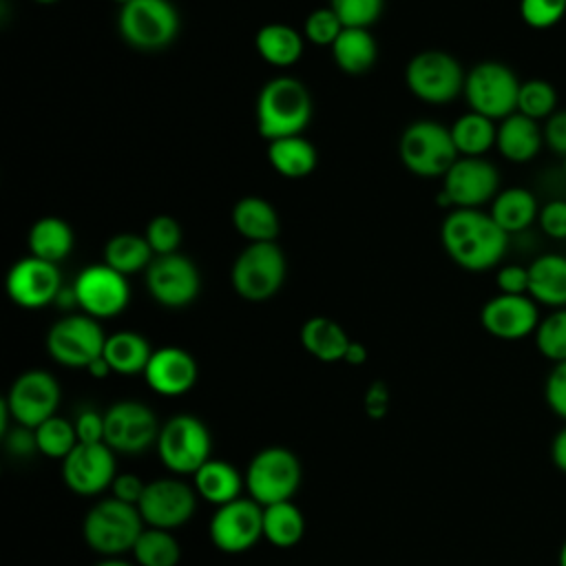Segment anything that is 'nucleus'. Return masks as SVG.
I'll return each instance as SVG.
<instances>
[{
	"label": "nucleus",
	"mask_w": 566,
	"mask_h": 566,
	"mask_svg": "<svg viewBox=\"0 0 566 566\" xmlns=\"http://www.w3.org/2000/svg\"><path fill=\"white\" fill-rule=\"evenodd\" d=\"M389 402H391V396H389V387L382 382V380H374L367 391H365V398H363V407H365V413L371 418V420H380L389 413Z\"/></svg>",
	"instance_id": "obj_50"
},
{
	"label": "nucleus",
	"mask_w": 566,
	"mask_h": 566,
	"mask_svg": "<svg viewBox=\"0 0 566 566\" xmlns=\"http://www.w3.org/2000/svg\"><path fill=\"white\" fill-rule=\"evenodd\" d=\"M562 170H564V175H566V157H562Z\"/></svg>",
	"instance_id": "obj_58"
},
{
	"label": "nucleus",
	"mask_w": 566,
	"mask_h": 566,
	"mask_svg": "<svg viewBox=\"0 0 566 566\" xmlns=\"http://www.w3.org/2000/svg\"><path fill=\"white\" fill-rule=\"evenodd\" d=\"M285 254L274 241L248 243L232 263L234 292L252 303L272 298L285 281Z\"/></svg>",
	"instance_id": "obj_8"
},
{
	"label": "nucleus",
	"mask_w": 566,
	"mask_h": 566,
	"mask_svg": "<svg viewBox=\"0 0 566 566\" xmlns=\"http://www.w3.org/2000/svg\"><path fill=\"white\" fill-rule=\"evenodd\" d=\"M312 117V97L307 86L292 77L279 75L263 84L256 97V128L265 139L301 135Z\"/></svg>",
	"instance_id": "obj_2"
},
{
	"label": "nucleus",
	"mask_w": 566,
	"mask_h": 566,
	"mask_svg": "<svg viewBox=\"0 0 566 566\" xmlns=\"http://www.w3.org/2000/svg\"><path fill=\"white\" fill-rule=\"evenodd\" d=\"M77 307L93 318H113L122 314L130 301V287L124 274L106 263L84 268L73 281Z\"/></svg>",
	"instance_id": "obj_17"
},
{
	"label": "nucleus",
	"mask_w": 566,
	"mask_h": 566,
	"mask_svg": "<svg viewBox=\"0 0 566 566\" xmlns=\"http://www.w3.org/2000/svg\"><path fill=\"white\" fill-rule=\"evenodd\" d=\"M113 2H119V4H126V2H130V0H113Z\"/></svg>",
	"instance_id": "obj_60"
},
{
	"label": "nucleus",
	"mask_w": 566,
	"mask_h": 566,
	"mask_svg": "<svg viewBox=\"0 0 566 566\" xmlns=\"http://www.w3.org/2000/svg\"><path fill=\"white\" fill-rule=\"evenodd\" d=\"M520 15L531 29H551L566 15V0H520Z\"/></svg>",
	"instance_id": "obj_44"
},
{
	"label": "nucleus",
	"mask_w": 566,
	"mask_h": 566,
	"mask_svg": "<svg viewBox=\"0 0 566 566\" xmlns=\"http://www.w3.org/2000/svg\"><path fill=\"white\" fill-rule=\"evenodd\" d=\"M130 553L137 566H177L181 559V544L170 531L146 526Z\"/></svg>",
	"instance_id": "obj_37"
},
{
	"label": "nucleus",
	"mask_w": 566,
	"mask_h": 566,
	"mask_svg": "<svg viewBox=\"0 0 566 566\" xmlns=\"http://www.w3.org/2000/svg\"><path fill=\"white\" fill-rule=\"evenodd\" d=\"M117 475L115 451L106 442L82 444L77 442L73 451L62 460V480L66 489L77 495H99L111 489Z\"/></svg>",
	"instance_id": "obj_19"
},
{
	"label": "nucleus",
	"mask_w": 566,
	"mask_h": 566,
	"mask_svg": "<svg viewBox=\"0 0 566 566\" xmlns=\"http://www.w3.org/2000/svg\"><path fill=\"white\" fill-rule=\"evenodd\" d=\"M542 133H544V146L551 153L566 157V108H557L548 119H544Z\"/></svg>",
	"instance_id": "obj_49"
},
{
	"label": "nucleus",
	"mask_w": 566,
	"mask_h": 566,
	"mask_svg": "<svg viewBox=\"0 0 566 566\" xmlns=\"http://www.w3.org/2000/svg\"><path fill=\"white\" fill-rule=\"evenodd\" d=\"M234 230L248 239V243L259 241H274L279 237V214L272 208V203L263 197H241L230 212Z\"/></svg>",
	"instance_id": "obj_25"
},
{
	"label": "nucleus",
	"mask_w": 566,
	"mask_h": 566,
	"mask_svg": "<svg viewBox=\"0 0 566 566\" xmlns=\"http://www.w3.org/2000/svg\"><path fill=\"white\" fill-rule=\"evenodd\" d=\"M60 292L62 274L57 263L38 259L33 254L13 263L7 274V294L20 307H44L49 303H55Z\"/></svg>",
	"instance_id": "obj_20"
},
{
	"label": "nucleus",
	"mask_w": 566,
	"mask_h": 566,
	"mask_svg": "<svg viewBox=\"0 0 566 566\" xmlns=\"http://www.w3.org/2000/svg\"><path fill=\"white\" fill-rule=\"evenodd\" d=\"M489 214L506 234H515L528 230L537 221L539 203L531 190L522 186H511L495 195Z\"/></svg>",
	"instance_id": "obj_26"
},
{
	"label": "nucleus",
	"mask_w": 566,
	"mask_h": 566,
	"mask_svg": "<svg viewBox=\"0 0 566 566\" xmlns=\"http://www.w3.org/2000/svg\"><path fill=\"white\" fill-rule=\"evenodd\" d=\"M192 486L201 500H206L214 506H223V504L241 497L245 480L230 462L210 458L203 467H199L195 471Z\"/></svg>",
	"instance_id": "obj_27"
},
{
	"label": "nucleus",
	"mask_w": 566,
	"mask_h": 566,
	"mask_svg": "<svg viewBox=\"0 0 566 566\" xmlns=\"http://www.w3.org/2000/svg\"><path fill=\"white\" fill-rule=\"evenodd\" d=\"M73 427H75L77 442H82V444L104 442V413H99L95 409H82L75 416Z\"/></svg>",
	"instance_id": "obj_47"
},
{
	"label": "nucleus",
	"mask_w": 566,
	"mask_h": 566,
	"mask_svg": "<svg viewBox=\"0 0 566 566\" xmlns=\"http://www.w3.org/2000/svg\"><path fill=\"white\" fill-rule=\"evenodd\" d=\"M208 535L221 553L239 555L250 551L263 537V506L252 497H237L217 506Z\"/></svg>",
	"instance_id": "obj_15"
},
{
	"label": "nucleus",
	"mask_w": 566,
	"mask_h": 566,
	"mask_svg": "<svg viewBox=\"0 0 566 566\" xmlns=\"http://www.w3.org/2000/svg\"><path fill=\"white\" fill-rule=\"evenodd\" d=\"M243 480L248 495L261 506H270L296 495L303 480V467L294 451L274 444L252 455Z\"/></svg>",
	"instance_id": "obj_4"
},
{
	"label": "nucleus",
	"mask_w": 566,
	"mask_h": 566,
	"mask_svg": "<svg viewBox=\"0 0 566 566\" xmlns=\"http://www.w3.org/2000/svg\"><path fill=\"white\" fill-rule=\"evenodd\" d=\"M440 241L451 261L469 272L495 268L509 248V234L482 208H453L442 221Z\"/></svg>",
	"instance_id": "obj_1"
},
{
	"label": "nucleus",
	"mask_w": 566,
	"mask_h": 566,
	"mask_svg": "<svg viewBox=\"0 0 566 566\" xmlns=\"http://www.w3.org/2000/svg\"><path fill=\"white\" fill-rule=\"evenodd\" d=\"M329 49L336 66L349 75L367 73L378 57L376 38L369 29L358 27H345Z\"/></svg>",
	"instance_id": "obj_28"
},
{
	"label": "nucleus",
	"mask_w": 566,
	"mask_h": 566,
	"mask_svg": "<svg viewBox=\"0 0 566 566\" xmlns=\"http://www.w3.org/2000/svg\"><path fill=\"white\" fill-rule=\"evenodd\" d=\"M551 460L559 471L566 473V427H562L551 442Z\"/></svg>",
	"instance_id": "obj_53"
},
{
	"label": "nucleus",
	"mask_w": 566,
	"mask_h": 566,
	"mask_svg": "<svg viewBox=\"0 0 566 566\" xmlns=\"http://www.w3.org/2000/svg\"><path fill=\"white\" fill-rule=\"evenodd\" d=\"M520 84L511 66L497 60H484L469 69L462 95L473 113L500 122L517 111Z\"/></svg>",
	"instance_id": "obj_6"
},
{
	"label": "nucleus",
	"mask_w": 566,
	"mask_h": 566,
	"mask_svg": "<svg viewBox=\"0 0 566 566\" xmlns=\"http://www.w3.org/2000/svg\"><path fill=\"white\" fill-rule=\"evenodd\" d=\"M144 528L146 524L139 509L113 495L95 502L82 520V537L86 546L104 557H119L122 553L133 551Z\"/></svg>",
	"instance_id": "obj_3"
},
{
	"label": "nucleus",
	"mask_w": 566,
	"mask_h": 566,
	"mask_svg": "<svg viewBox=\"0 0 566 566\" xmlns=\"http://www.w3.org/2000/svg\"><path fill=\"white\" fill-rule=\"evenodd\" d=\"M528 268V296L537 305L566 307V256L557 252L539 254Z\"/></svg>",
	"instance_id": "obj_24"
},
{
	"label": "nucleus",
	"mask_w": 566,
	"mask_h": 566,
	"mask_svg": "<svg viewBox=\"0 0 566 566\" xmlns=\"http://www.w3.org/2000/svg\"><path fill=\"white\" fill-rule=\"evenodd\" d=\"M301 345L307 354H312L321 363H336L345 358L349 347V336L345 329L327 318V316H312L301 325Z\"/></svg>",
	"instance_id": "obj_29"
},
{
	"label": "nucleus",
	"mask_w": 566,
	"mask_h": 566,
	"mask_svg": "<svg viewBox=\"0 0 566 566\" xmlns=\"http://www.w3.org/2000/svg\"><path fill=\"white\" fill-rule=\"evenodd\" d=\"M4 447L22 458V455H31L33 451H38V442H35V429H29V427H22V424H15L11 427L4 436Z\"/></svg>",
	"instance_id": "obj_52"
},
{
	"label": "nucleus",
	"mask_w": 566,
	"mask_h": 566,
	"mask_svg": "<svg viewBox=\"0 0 566 566\" xmlns=\"http://www.w3.org/2000/svg\"><path fill=\"white\" fill-rule=\"evenodd\" d=\"M102 356L111 365L113 374L135 376V374H144V369L153 356V349L142 334L122 329V332L106 336Z\"/></svg>",
	"instance_id": "obj_31"
},
{
	"label": "nucleus",
	"mask_w": 566,
	"mask_h": 566,
	"mask_svg": "<svg viewBox=\"0 0 566 566\" xmlns=\"http://www.w3.org/2000/svg\"><path fill=\"white\" fill-rule=\"evenodd\" d=\"M95 566H135V564H130V562H126V559H122V557H104V559L97 562Z\"/></svg>",
	"instance_id": "obj_56"
},
{
	"label": "nucleus",
	"mask_w": 566,
	"mask_h": 566,
	"mask_svg": "<svg viewBox=\"0 0 566 566\" xmlns=\"http://www.w3.org/2000/svg\"><path fill=\"white\" fill-rule=\"evenodd\" d=\"M254 46L268 64L285 69L296 64L298 57L303 55L305 38L290 24L270 22L256 31Z\"/></svg>",
	"instance_id": "obj_30"
},
{
	"label": "nucleus",
	"mask_w": 566,
	"mask_h": 566,
	"mask_svg": "<svg viewBox=\"0 0 566 566\" xmlns=\"http://www.w3.org/2000/svg\"><path fill=\"white\" fill-rule=\"evenodd\" d=\"M537 303L528 294H495L480 310L486 334L500 340H520L535 334L539 325Z\"/></svg>",
	"instance_id": "obj_21"
},
{
	"label": "nucleus",
	"mask_w": 566,
	"mask_h": 566,
	"mask_svg": "<svg viewBox=\"0 0 566 566\" xmlns=\"http://www.w3.org/2000/svg\"><path fill=\"white\" fill-rule=\"evenodd\" d=\"M73 250V230L60 217H42L29 230V252L38 259L60 263Z\"/></svg>",
	"instance_id": "obj_33"
},
{
	"label": "nucleus",
	"mask_w": 566,
	"mask_h": 566,
	"mask_svg": "<svg viewBox=\"0 0 566 566\" xmlns=\"http://www.w3.org/2000/svg\"><path fill=\"white\" fill-rule=\"evenodd\" d=\"M544 146V133L539 122L513 113L497 124V135H495V148L497 153L513 161V164H526L539 155Z\"/></svg>",
	"instance_id": "obj_23"
},
{
	"label": "nucleus",
	"mask_w": 566,
	"mask_h": 566,
	"mask_svg": "<svg viewBox=\"0 0 566 566\" xmlns=\"http://www.w3.org/2000/svg\"><path fill=\"white\" fill-rule=\"evenodd\" d=\"M86 371H88L93 378H106L108 374H113V369H111V365L106 363V358H104V356L95 358V360L86 367Z\"/></svg>",
	"instance_id": "obj_55"
},
{
	"label": "nucleus",
	"mask_w": 566,
	"mask_h": 566,
	"mask_svg": "<svg viewBox=\"0 0 566 566\" xmlns=\"http://www.w3.org/2000/svg\"><path fill=\"white\" fill-rule=\"evenodd\" d=\"M500 192V172L486 157H458L442 177L440 206L482 208Z\"/></svg>",
	"instance_id": "obj_12"
},
{
	"label": "nucleus",
	"mask_w": 566,
	"mask_h": 566,
	"mask_svg": "<svg viewBox=\"0 0 566 566\" xmlns=\"http://www.w3.org/2000/svg\"><path fill=\"white\" fill-rule=\"evenodd\" d=\"M557 111V88L548 80L531 77L520 84L517 113L542 122Z\"/></svg>",
	"instance_id": "obj_38"
},
{
	"label": "nucleus",
	"mask_w": 566,
	"mask_h": 566,
	"mask_svg": "<svg viewBox=\"0 0 566 566\" xmlns=\"http://www.w3.org/2000/svg\"><path fill=\"white\" fill-rule=\"evenodd\" d=\"M497 124L480 113H464L451 124V137L460 157H484L495 146Z\"/></svg>",
	"instance_id": "obj_35"
},
{
	"label": "nucleus",
	"mask_w": 566,
	"mask_h": 566,
	"mask_svg": "<svg viewBox=\"0 0 566 566\" xmlns=\"http://www.w3.org/2000/svg\"><path fill=\"white\" fill-rule=\"evenodd\" d=\"M35 442H38V451L42 455L64 460L77 444L75 427L66 418L53 416V418L44 420L40 427H35Z\"/></svg>",
	"instance_id": "obj_39"
},
{
	"label": "nucleus",
	"mask_w": 566,
	"mask_h": 566,
	"mask_svg": "<svg viewBox=\"0 0 566 566\" xmlns=\"http://www.w3.org/2000/svg\"><path fill=\"white\" fill-rule=\"evenodd\" d=\"M197 491L179 478H157L146 482L144 495L137 504L142 520L153 528H179L197 511Z\"/></svg>",
	"instance_id": "obj_16"
},
{
	"label": "nucleus",
	"mask_w": 566,
	"mask_h": 566,
	"mask_svg": "<svg viewBox=\"0 0 566 566\" xmlns=\"http://www.w3.org/2000/svg\"><path fill=\"white\" fill-rule=\"evenodd\" d=\"M398 155L402 166L418 177H444L460 157L451 128L431 119H418L402 130Z\"/></svg>",
	"instance_id": "obj_7"
},
{
	"label": "nucleus",
	"mask_w": 566,
	"mask_h": 566,
	"mask_svg": "<svg viewBox=\"0 0 566 566\" xmlns=\"http://www.w3.org/2000/svg\"><path fill=\"white\" fill-rule=\"evenodd\" d=\"M201 287V276L197 265L179 254H161L146 268V290L164 307H186L190 305Z\"/></svg>",
	"instance_id": "obj_18"
},
{
	"label": "nucleus",
	"mask_w": 566,
	"mask_h": 566,
	"mask_svg": "<svg viewBox=\"0 0 566 566\" xmlns=\"http://www.w3.org/2000/svg\"><path fill=\"white\" fill-rule=\"evenodd\" d=\"M106 334L99 327L97 318L88 314H69L51 325L46 332V352L49 356L75 369H86L95 358L104 354Z\"/></svg>",
	"instance_id": "obj_11"
},
{
	"label": "nucleus",
	"mask_w": 566,
	"mask_h": 566,
	"mask_svg": "<svg viewBox=\"0 0 566 566\" xmlns=\"http://www.w3.org/2000/svg\"><path fill=\"white\" fill-rule=\"evenodd\" d=\"M159 422L139 400H117L104 411V442L115 453H142L157 444Z\"/></svg>",
	"instance_id": "obj_13"
},
{
	"label": "nucleus",
	"mask_w": 566,
	"mask_h": 566,
	"mask_svg": "<svg viewBox=\"0 0 566 566\" xmlns=\"http://www.w3.org/2000/svg\"><path fill=\"white\" fill-rule=\"evenodd\" d=\"M544 398H546V405L551 407V411L555 416H559L562 420H566V360L555 363L551 374L546 376Z\"/></svg>",
	"instance_id": "obj_46"
},
{
	"label": "nucleus",
	"mask_w": 566,
	"mask_h": 566,
	"mask_svg": "<svg viewBox=\"0 0 566 566\" xmlns=\"http://www.w3.org/2000/svg\"><path fill=\"white\" fill-rule=\"evenodd\" d=\"M124 42L139 51L166 49L179 33V13L170 0H130L117 13Z\"/></svg>",
	"instance_id": "obj_9"
},
{
	"label": "nucleus",
	"mask_w": 566,
	"mask_h": 566,
	"mask_svg": "<svg viewBox=\"0 0 566 566\" xmlns=\"http://www.w3.org/2000/svg\"><path fill=\"white\" fill-rule=\"evenodd\" d=\"M537 223L546 237L555 241H566V199L546 201L539 208Z\"/></svg>",
	"instance_id": "obj_45"
},
{
	"label": "nucleus",
	"mask_w": 566,
	"mask_h": 566,
	"mask_svg": "<svg viewBox=\"0 0 566 566\" xmlns=\"http://www.w3.org/2000/svg\"><path fill=\"white\" fill-rule=\"evenodd\" d=\"M153 259H155V252L150 250L144 234L119 232V234H113L104 245V263L124 276L146 270Z\"/></svg>",
	"instance_id": "obj_36"
},
{
	"label": "nucleus",
	"mask_w": 566,
	"mask_h": 566,
	"mask_svg": "<svg viewBox=\"0 0 566 566\" xmlns=\"http://www.w3.org/2000/svg\"><path fill=\"white\" fill-rule=\"evenodd\" d=\"M464 69L460 62L438 49L416 53L405 66L407 88L424 104H449L464 91Z\"/></svg>",
	"instance_id": "obj_10"
},
{
	"label": "nucleus",
	"mask_w": 566,
	"mask_h": 566,
	"mask_svg": "<svg viewBox=\"0 0 566 566\" xmlns=\"http://www.w3.org/2000/svg\"><path fill=\"white\" fill-rule=\"evenodd\" d=\"M495 285L500 294H528V268L509 263L495 272Z\"/></svg>",
	"instance_id": "obj_48"
},
{
	"label": "nucleus",
	"mask_w": 566,
	"mask_h": 566,
	"mask_svg": "<svg viewBox=\"0 0 566 566\" xmlns=\"http://www.w3.org/2000/svg\"><path fill=\"white\" fill-rule=\"evenodd\" d=\"M199 376L197 360L190 352L177 347V345H166L153 352L144 378L148 387L159 394V396H184L188 394Z\"/></svg>",
	"instance_id": "obj_22"
},
{
	"label": "nucleus",
	"mask_w": 566,
	"mask_h": 566,
	"mask_svg": "<svg viewBox=\"0 0 566 566\" xmlns=\"http://www.w3.org/2000/svg\"><path fill=\"white\" fill-rule=\"evenodd\" d=\"M13 422L35 429L53 418L60 405V382L46 369H27L2 398Z\"/></svg>",
	"instance_id": "obj_14"
},
{
	"label": "nucleus",
	"mask_w": 566,
	"mask_h": 566,
	"mask_svg": "<svg viewBox=\"0 0 566 566\" xmlns=\"http://www.w3.org/2000/svg\"><path fill=\"white\" fill-rule=\"evenodd\" d=\"M155 447L161 464L175 475H195L212 458V436L203 420L190 413L168 418L159 429Z\"/></svg>",
	"instance_id": "obj_5"
},
{
	"label": "nucleus",
	"mask_w": 566,
	"mask_h": 566,
	"mask_svg": "<svg viewBox=\"0 0 566 566\" xmlns=\"http://www.w3.org/2000/svg\"><path fill=\"white\" fill-rule=\"evenodd\" d=\"M533 336H535V347L544 358L553 363H564L566 360V307H559L546 314L539 321Z\"/></svg>",
	"instance_id": "obj_40"
},
{
	"label": "nucleus",
	"mask_w": 566,
	"mask_h": 566,
	"mask_svg": "<svg viewBox=\"0 0 566 566\" xmlns=\"http://www.w3.org/2000/svg\"><path fill=\"white\" fill-rule=\"evenodd\" d=\"M35 2H42V4H49V2H57V0H35Z\"/></svg>",
	"instance_id": "obj_59"
},
{
	"label": "nucleus",
	"mask_w": 566,
	"mask_h": 566,
	"mask_svg": "<svg viewBox=\"0 0 566 566\" xmlns=\"http://www.w3.org/2000/svg\"><path fill=\"white\" fill-rule=\"evenodd\" d=\"M268 161L279 175L287 179H301L316 168L318 155L310 139L303 135H290L270 142Z\"/></svg>",
	"instance_id": "obj_32"
},
{
	"label": "nucleus",
	"mask_w": 566,
	"mask_h": 566,
	"mask_svg": "<svg viewBox=\"0 0 566 566\" xmlns=\"http://www.w3.org/2000/svg\"><path fill=\"white\" fill-rule=\"evenodd\" d=\"M557 564H559V566H566V539H564V544H562V548H559V555H557Z\"/></svg>",
	"instance_id": "obj_57"
},
{
	"label": "nucleus",
	"mask_w": 566,
	"mask_h": 566,
	"mask_svg": "<svg viewBox=\"0 0 566 566\" xmlns=\"http://www.w3.org/2000/svg\"><path fill=\"white\" fill-rule=\"evenodd\" d=\"M347 365H363L365 360H367V349H365V345L363 343H358V340H352L349 343V347H347V352H345V358H343Z\"/></svg>",
	"instance_id": "obj_54"
},
{
	"label": "nucleus",
	"mask_w": 566,
	"mask_h": 566,
	"mask_svg": "<svg viewBox=\"0 0 566 566\" xmlns=\"http://www.w3.org/2000/svg\"><path fill=\"white\" fill-rule=\"evenodd\" d=\"M385 0H329V9L338 15L343 27L369 29L382 13Z\"/></svg>",
	"instance_id": "obj_41"
},
{
	"label": "nucleus",
	"mask_w": 566,
	"mask_h": 566,
	"mask_svg": "<svg viewBox=\"0 0 566 566\" xmlns=\"http://www.w3.org/2000/svg\"><path fill=\"white\" fill-rule=\"evenodd\" d=\"M144 237H146L150 250L155 252V256L172 254V252H177V248L181 243V226L170 214H157L148 221Z\"/></svg>",
	"instance_id": "obj_42"
},
{
	"label": "nucleus",
	"mask_w": 566,
	"mask_h": 566,
	"mask_svg": "<svg viewBox=\"0 0 566 566\" xmlns=\"http://www.w3.org/2000/svg\"><path fill=\"white\" fill-rule=\"evenodd\" d=\"M305 517L292 502H276L263 506V537L276 548H292L303 539Z\"/></svg>",
	"instance_id": "obj_34"
},
{
	"label": "nucleus",
	"mask_w": 566,
	"mask_h": 566,
	"mask_svg": "<svg viewBox=\"0 0 566 566\" xmlns=\"http://www.w3.org/2000/svg\"><path fill=\"white\" fill-rule=\"evenodd\" d=\"M343 29L345 27L338 20V15L329 7H321V9H314L305 18L303 38L312 44H318V46H332Z\"/></svg>",
	"instance_id": "obj_43"
},
{
	"label": "nucleus",
	"mask_w": 566,
	"mask_h": 566,
	"mask_svg": "<svg viewBox=\"0 0 566 566\" xmlns=\"http://www.w3.org/2000/svg\"><path fill=\"white\" fill-rule=\"evenodd\" d=\"M144 489H146V482L137 475V473H117L113 484H111V491H113V497L122 500V502H128V504H139L142 495H144Z\"/></svg>",
	"instance_id": "obj_51"
}]
</instances>
